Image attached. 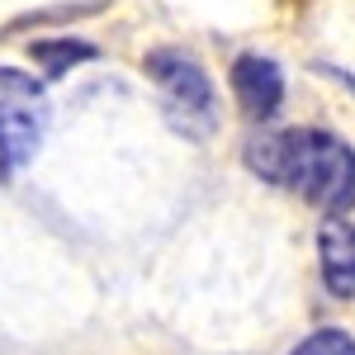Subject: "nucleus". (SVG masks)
<instances>
[{
    "instance_id": "nucleus-1",
    "label": "nucleus",
    "mask_w": 355,
    "mask_h": 355,
    "mask_svg": "<svg viewBox=\"0 0 355 355\" xmlns=\"http://www.w3.org/2000/svg\"><path fill=\"white\" fill-rule=\"evenodd\" d=\"M246 166L303 194V204L322 209L327 218H346L355 204V152L327 128H284L256 133L246 142Z\"/></svg>"
},
{
    "instance_id": "nucleus-4",
    "label": "nucleus",
    "mask_w": 355,
    "mask_h": 355,
    "mask_svg": "<svg viewBox=\"0 0 355 355\" xmlns=\"http://www.w3.org/2000/svg\"><path fill=\"white\" fill-rule=\"evenodd\" d=\"M232 95H237V105L251 123H266L275 119V110L284 105V71H279V62L261 53H242L232 62Z\"/></svg>"
},
{
    "instance_id": "nucleus-7",
    "label": "nucleus",
    "mask_w": 355,
    "mask_h": 355,
    "mask_svg": "<svg viewBox=\"0 0 355 355\" xmlns=\"http://www.w3.org/2000/svg\"><path fill=\"white\" fill-rule=\"evenodd\" d=\"M289 355H355V341H351V331H341V327H322L308 341H299Z\"/></svg>"
},
{
    "instance_id": "nucleus-3",
    "label": "nucleus",
    "mask_w": 355,
    "mask_h": 355,
    "mask_svg": "<svg viewBox=\"0 0 355 355\" xmlns=\"http://www.w3.org/2000/svg\"><path fill=\"white\" fill-rule=\"evenodd\" d=\"M147 76L162 85L166 110L171 119L185 128V133L204 137L214 128V81L204 76V67L194 57L175 53V48H162V53H147Z\"/></svg>"
},
{
    "instance_id": "nucleus-5",
    "label": "nucleus",
    "mask_w": 355,
    "mask_h": 355,
    "mask_svg": "<svg viewBox=\"0 0 355 355\" xmlns=\"http://www.w3.org/2000/svg\"><path fill=\"white\" fill-rule=\"evenodd\" d=\"M318 256H322V284L336 299H355V223L327 218L318 232Z\"/></svg>"
},
{
    "instance_id": "nucleus-2",
    "label": "nucleus",
    "mask_w": 355,
    "mask_h": 355,
    "mask_svg": "<svg viewBox=\"0 0 355 355\" xmlns=\"http://www.w3.org/2000/svg\"><path fill=\"white\" fill-rule=\"evenodd\" d=\"M43 128H48L43 85L15 67H0V175H15L19 166L33 162Z\"/></svg>"
},
{
    "instance_id": "nucleus-6",
    "label": "nucleus",
    "mask_w": 355,
    "mask_h": 355,
    "mask_svg": "<svg viewBox=\"0 0 355 355\" xmlns=\"http://www.w3.org/2000/svg\"><path fill=\"white\" fill-rule=\"evenodd\" d=\"M33 62L48 71V76H62V71H71L76 62H95V43H81V38H43V43H33L28 48Z\"/></svg>"
}]
</instances>
